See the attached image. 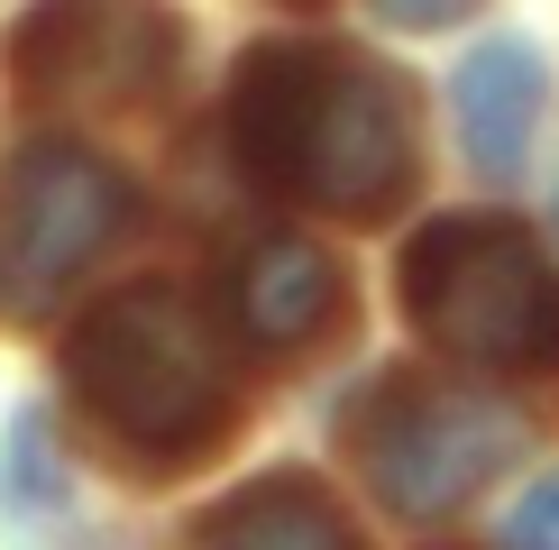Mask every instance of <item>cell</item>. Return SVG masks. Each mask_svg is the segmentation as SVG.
<instances>
[{
	"label": "cell",
	"mask_w": 559,
	"mask_h": 550,
	"mask_svg": "<svg viewBox=\"0 0 559 550\" xmlns=\"http://www.w3.org/2000/svg\"><path fill=\"white\" fill-rule=\"evenodd\" d=\"M120 229H129L120 166H102L92 147H64V138L28 147L10 166V193H0V303L46 312Z\"/></svg>",
	"instance_id": "8992f818"
},
{
	"label": "cell",
	"mask_w": 559,
	"mask_h": 550,
	"mask_svg": "<svg viewBox=\"0 0 559 550\" xmlns=\"http://www.w3.org/2000/svg\"><path fill=\"white\" fill-rule=\"evenodd\" d=\"M193 550H358V533H348V514L302 468H275V477L229 495L221 514L202 523Z\"/></svg>",
	"instance_id": "9c48e42d"
},
{
	"label": "cell",
	"mask_w": 559,
	"mask_h": 550,
	"mask_svg": "<svg viewBox=\"0 0 559 550\" xmlns=\"http://www.w3.org/2000/svg\"><path fill=\"white\" fill-rule=\"evenodd\" d=\"M532 129H542V56L514 37L477 46L459 64V138H468V156L486 175H514L532 156Z\"/></svg>",
	"instance_id": "ba28073f"
},
{
	"label": "cell",
	"mask_w": 559,
	"mask_h": 550,
	"mask_svg": "<svg viewBox=\"0 0 559 550\" xmlns=\"http://www.w3.org/2000/svg\"><path fill=\"white\" fill-rule=\"evenodd\" d=\"M504 541H514V550H559V477H542V487H532V495L514 504Z\"/></svg>",
	"instance_id": "30bf717a"
},
{
	"label": "cell",
	"mask_w": 559,
	"mask_h": 550,
	"mask_svg": "<svg viewBox=\"0 0 559 550\" xmlns=\"http://www.w3.org/2000/svg\"><path fill=\"white\" fill-rule=\"evenodd\" d=\"M64 376L74 404L147 468H183L229 431V358L212 321L183 303L175 285H129L64 339Z\"/></svg>",
	"instance_id": "7a4b0ae2"
},
{
	"label": "cell",
	"mask_w": 559,
	"mask_h": 550,
	"mask_svg": "<svg viewBox=\"0 0 559 550\" xmlns=\"http://www.w3.org/2000/svg\"><path fill=\"white\" fill-rule=\"evenodd\" d=\"M248 175L331 220H385L413 193V101L385 64L331 37H275L229 83Z\"/></svg>",
	"instance_id": "6da1fadb"
},
{
	"label": "cell",
	"mask_w": 559,
	"mask_h": 550,
	"mask_svg": "<svg viewBox=\"0 0 559 550\" xmlns=\"http://www.w3.org/2000/svg\"><path fill=\"white\" fill-rule=\"evenodd\" d=\"M183 19L166 0H37L10 28V83L56 110H129L166 92Z\"/></svg>",
	"instance_id": "5b68a950"
},
{
	"label": "cell",
	"mask_w": 559,
	"mask_h": 550,
	"mask_svg": "<svg viewBox=\"0 0 559 550\" xmlns=\"http://www.w3.org/2000/svg\"><path fill=\"white\" fill-rule=\"evenodd\" d=\"M404 312L459 367L559 376V266L532 248V229L496 212L431 220L404 248Z\"/></svg>",
	"instance_id": "3957f363"
},
{
	"label": "cell",
	"mask_w": 559,
	"mask_h": 550,
	"mask_svg": "<svg viewBox=\"0 0 559 550\" xmlns=\"http://www.w3.org/2000/svg\"><path fill=\"white\" fill-rule=\"evenodd\" d=\"M340 266L331 248L312 239H258L239 266H229V321H239V339H258V349H302V339H321L340 321Z\"/></svg>",
	"instance_id": "52a82bcc"
},
{
	"label": "cell",
	"mask_w": 559,
	"mask_h": 550,
	"mask_svg": "<svg viewBox=\"0 0 559 550\" xmlns=\"http://www.w3.org/2000/svg\"><path fill=\"white\" fill-rule=\"evenodd\" d=\"M367 10H377L385 28H459V19L486 10V0H367Z\"/></svg>",
	"instance_id": "8fae6325"
},
{
	"label": "cell",
	"mask_w": 559,
	"mask_h": 550,
	"mask_svg": "<svg viewBox=\"0 0 559 550\" xmlns=\"http://www.w3.org/2000/svg\"><path fill=\"white\" fill-rule=\"evenodd\" d=\"M285 10H312V0H285Z\"/></svg>",
	"instance_id": "7c38bea8"
},
{
	"label": "cell",
	"mask_w": 559,
	"mask_h": 550,
	"mask_svg": "<svg viewBox=\"0 0 559 550\" xmlns=\"http://www.w3.org/2000/svg\"><path fill=\"white\" fill-rule=\"evenodd\" d=\"M523 422L486 395H459V385H431V376H394L377 385L358 422V458H367V487H377L394 514L431 523L450 504H468L486 477L514 458Z\"/></svg>",
	"instance_id": "277c9868"
}]
</instances>
